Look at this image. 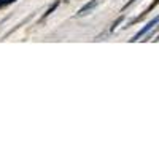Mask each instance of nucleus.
<instances>
[{"instance_id": "nucleus-2", "label": "nucleus", "mask_w": 159, "mask_h": 159, "mask_svg": "<svg viewBox=\"0 0 159 159\" xmlns=\"http://www.w3.org/2000/svg\"><path fill=\"white\" fill-rule=\"evenodd\" d=\"M97 3H99V0H91L89 3H86V5H84L81 10L78 11V16H84V15H88V11H91V10L94 8Z\"/></svg>"}, {"instance_id": "nucleus-5", "label": "nucleus", "mask_w": 159, "mask_h": 159, "mask_svg": "<svg viewBox=\"0 0 159 159\" xmlns=\"http://www.w3.org/2000/svg\"><path fill=\"white\" fill-rule=\"evenodd\" d=\"M157 40H159V35H157V37H156V42H157Z\"/></svg>"}, {"instance_id": "nucleus-4", "label": "nucleus", "mask_w": 159, "mask_h": 159, "mask_svg": "<svg viewBox=\"0 0 159 159\" xmlns=\"http://www.w3.org/2000/svg\"><path fill=\"white\" fill-rule=\"evenodd\" d=\"M56 7H57V3H54V5H52V7H51V8H49V10H48V11L45 13V18H46V16H49V15H51V13H52V11H54V10H56Z\"/></svg>"}, {"instance_id": "nucleus-1", "label": "nucleus", "mask_w": 159, "mask_h": 159, "mask_svg": "<svg viewBox=\"0 0 159 159\" xmlns=\"http://www.w3.org/2000/svg\"><path fill=\"white\" fill-rule=\"evenodd\" d=\"M157 22H159V16H156L154 19H151V21H150V22H148L147 25H145V27H143L142 30H139V32H137V34L134 35V38H130V42H137V40H140V37H143V35L147 34L148 30H151V29L154 27V25H156Z\"/></svg>"}, {"instance_id": "nucleus-3", "label": "nucleus", "mask_w": 159, "mask_h": 159, "mask_svg": "<svg viewBox=\"0 0 159 159\" xmlns=\"http://www.w3.org/2000/svg\"><path fill=\"white\" fill-rule=\"evenodd\" d=\"M123 21H124V16H121V18H118V19H116V21L113 22V25H111V30H115V29H116V27H118V25L121 24Z\"/></svg>"}]
</instances>
